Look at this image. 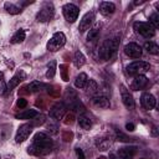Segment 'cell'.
<instances>
[{
    "label": "cell",
    "instance_id": "7a4b0ae2",
    "mask_svg": "<svg viewBox=\"0 0 159 159\" xmlns=\"http://www.w3.org/2000/svg\"><path fill=\"white\" fill-rule=\"evenodd\" d=\"M118 46H119V39L118 37H113V39L106 40L101 45V47L98 50L99 58L103 60V61H108L109 58H112L114 56V53L118 50Z\"/></svg>",
    "mask_w": 159,
    "mask_h": 159
},
{
    "label": "cell",
    "instance_id": "d6986e66",
    "mask_svg": "<svg viewBox=\"0 0 159 159\" xmlns=\"http://www.w3.org/2000/svg\"><path fill=\"white\" fill-rule=\"evenodd\" d=\"M36 116H37V111H35V109H26L24 112H20L15 117L17 119H34Z\"/></svg>",
    "mask_w": 159,
    "mask_h": 159
},
{
    "label": "cell",
    "instance_id": "44dd1931",
    "mask_svg": "<svg viewBox=\"0 0 159 159\" xmlns=\"http://www.w3.org/2000/svg\"><path fill=\"white\" fill-rule=\"evenodd\" d=\"M87 82H88L87 75H86V73H80V75L76 77V80H75V86H76L77 88H84L86 84H87Z\"/></svg>",
    "mask_w": 159,
    "mask_h": 159
},
{
    "label": "cell",
    "instance_id": "4dcf8cb0",
    "mask_svg": "<svg viewBox=\"0 0 159 159\" xmlns=\"http://www.w3.org/2000/svg\"><path fill=\"white\" fill-rule=\"evenodd\" d=\"M7 91V86L5 83V81L2 80V73L0 72V96L5 94V92Z\"/></svg>",
    "mask_w": 159,
    "mask_h": 159
},
{
    "label": "cell",
    "instance_id": "ffe728a7",
    "mask_svg": "<svg viewBox=\"0 0 159 159\" xmlns=\"http://www.w3.org/2000/svg\"><path fill=\"white\" fill-rule=\"evenodd\" d=\"M73 63L77 68L82 67L84 63H86V57L83 56V53L81 51H76L75 52V56H73Z\"/></svg>",
    "mask_w": 159,
    "mask_h": 159
},
{
    "label": "cell",
    "instance_id": "ab89813d",
    "mask_svg": "<svg viewBox=\"0 0 159 159\" xmlns=\"http://www.w3.org/2000/svg\"><path fill=\"white\" fill-rule=\"evenodd\" d=\"M109 159H117V157H116L114 154H111V155H109Z\"/></svg>",
    "mask_w": 159,
    "mask_h": 159
},
{
    "label": "cell",
    "instance_id": "f1b7e54d",
    "mask_svg": "<svg viewBox=\"0 0 159 159\" xmlns=\"http://www.w3.org/2000/svg\"><path fill=\"white\" fill-rule=\"evenodd\" d=\"M149 24L152 25V27H153L154 30L159 26V15H158L157 12H154V14L150 15V17H149Z\"/></svg>",
    "mask_w": 159,
    "mask_h": 159
},
{
    "label": "cell",
    "instance_id": "60d3db41",
    "mask_svg": "<svg viewBox=\"0 0 159 159\" xmlns=\"http://www.w3.org/2000/svg\"><path fill=\"white\" fill-rule=\"evenodd\" d=\"M98 159H106V158H104V157H101V158H98Z\"/></svg>",
    "mask_w": 159,
    "mask_h": 159
},
{
    "label": "cell",
    "instance_id": "f546056e",
    "mask_svg": "<svg viewBox=\"0 0 159 159\" xmlns=\"http://www.w3.org/2000/svg\"><path fill=\"white\" fill-rule=\"evenodd\" d=\"M86 86H87V92H88V93H94V92H97V89H98V86H97V83H96L93 80H89Z\"/></svg>",
    "mask_w": 159,
    "mask_h": 159
},
{
    "label": "cell",
    "instance_id": "9a60e30c",
    "mask_svg": "<svg viewBox=\"0 0 159 159\" xmlns=\"http://www.w3.org/2000/svg\"><path fill=\"white\" fill-rule=\"evenodd\" d=\"M122 102H123V104L129 109V111H132V109H134V107H135V103H134V99H133V96L123 87L122 88Z\"/></svg>",
    "mask_w": 159,
    "mask_h": 159
},
{
    "label": "cell",
    "instance_id": "52a82bcc",
    "mask_svg": "<svg viewBox=\"0 0 159 159\" xmlns=\"http://www.w3.org/2000/svg\"><path fill=\"white\" fill-rule=\"evenodd\" d=\"M62 11H63L65 19L68 22H75L77 20V17H78V14H80L78 7L76 5H73V4H66L62 7Z\"/></svg>",
    "mask_w": 159,
    "mask_h": 159
},
{
    "label": "cell",
    "instance_id": "f35d334b",
    "mask_svg": "<svg viewBox=\"0 0 159 159\" xmlns=\"http://www.w3.org/2000/svg\"><path fill=\"white\" fill-rule=\"evenodd\" d=\"M152 134H153V135H157V128H155V127L153 128V130H152Z\"/></svg>",
    "mask_w": 159,
    "mask_h": 159
},
{
    "label": "cell",
    "instance_id": "484cf974",
    "mask_svg": "<svg viewBox=\"0 0 159 159\" xmlns=\"http://www.w3.org/2000/svg\"><path fill=\"white\" fill-rule=\"evenodd\" d=\"M78 124L83 129H89L92 127V120L88 117H86V116H80L78 117Z\"/></svg>",
    "mask_w": 159,
    "mask_h": 159
},
{
    "label": "cell",
    "instance_id": "3957f363",
    "mask_svg": "<svg viewBox=\"0 0 159 159\" xmlns=\"http://www.w3.org/2000/svg\"><path fill=\"white\" fill-rule=\"evenodd\" d=\"M150 70V65L144 61H134L127 66V73L129 76H140Z\"/></svg>",
    "mask_w": 159,
    "mask_h": 159
},
{
    "label": "cell",
    "instance_id": "e575fe53",
    "mask_svg": "<svg viewBox=\"0 0 159 159\" xmlns=\"http://www.w3.org/2000/svg\"><path fill=\"white\" fill-rule=\"evenodd\" d=\"M26 104H27V102H26L24 98H19V99H17V106H19L20 108H24V107H26Z\"/></svg>",
    "mask_w": 159,
    "mask_h": 159
},
{
    "label": "cell",
    "instance_id": "836d02e7",
    "mask_svg": "<svg viewBox=\"0 0 159 159\" xmlns=\"http://www.w3.org/2000/svg\"><path fill=\"white\" fill-rule=\"evenodd\" d=\"M76 153H77V157H78V159H86V157H84V153H83V150H82L81 148H76Z\"/></svg>",
    "mask_w": 159,
    "mask_h": 159
},
{
    "label": "cell",
    "instance_id": "2e32d148",
    "mask_svg": "<svg viewBox=\"0 0 159 159\" xmlns=\"http://www.w3.org/2000/svg\"><path fill=\"white\" fill-rule=\"evenodd\" d=\"M99 11L103 16H109L116 11V5L109 1H103L99 5Z\"/></svg>",
    "mask_w": 159,
    "mask_h": 159
},
{
    "label": "cell",
    "instance_id": "8992f818",
    "mask_svg": "<svg viewBox=\"0 0 159 159\" xmlns=\"http://www.w3.org/2000/svg\"><path fill=\"white\" fill-rule=\"evenodd\" d=\"M133 27H134V30H135L139 35H142V36H144V37H153L154 34H155V30L152 27V25H150L149 22L137 21V22H134Z\"/></svg>",
    "mask_w": 159,
    "mask_h": 159
},
{
    "label": "cell",
    "instance_id": "4316f807",
    "mask_svg": "<svg viewBox=\"0 0 159 159\" xmlns=\"http://www.w3.org/2000/svg\"><path fill=\"white\" fill-rule=\"evenodd\" d=\"M56 73V61H51L47 65V71H46V77L47 78H53Z\"/></svg>",
    "mask_w": 159,
    "mask_h": 159
},
{
    "label": "cell",
    "instance_id": "ac0fdd59",
    "mask_svg": "<svg viewBox=\"0 0 159 159\" xmlns=\"http://www.w3.org/2000/svg\"><path fill=\"white\" fill-rule=\"evenodd\" d=\"M24 77H25V73H24V72H19V73H16V75L9 81V83H7V91H11L12 88H15V87L22 81Z\"/></svg>",
    "mask_w": 159,
    "mask_h": 159
},
{
    "label": "cell",
    "instance_id": "30bf717a",
    "mask_svg": "<svg viewBox=\"0 0 159 159\" xmlns=\"http://www.w3.org/2000/svg\"><path fill=\"white\" fill-rule=\"evenodd\" d=\"M93 20H94V14H93V12H87V14H84L83 17H82L81 21H80V25H78V30H80V32H84V31H87V30L91 27Z\"/></svg>",
    "mask_w": 159,
    "mask_h": 159
},
{
    "label": "cell",
    "instance_id": "d4e9b609",
    "mask_svg": "<svg viewBox=\"0 0 159 159\" xmlns=\"http://www.w3.org/2000/svg\"><path fill=\"white\" fill-rule=\"evenodd\" d=\"M27 88H29V92L34 93V92H39L42 88H45V84L41 83V82H39V81H32V82H30L27 84Z\"/></svg>",
    "mask_w": 159,
    "mask_h": 159
},
{
    "label": "cell",
    "instance_id": "603a6c76",
    "mask_svg": "<svg viewBox=\"0 0 159 159\" xmlns=\"http://www.w3.org/2000/svg\"><path fill=\"white\" fill-rule=\"evenodd\" d=\"M25 37H26L25 30L20 29V30H17V31L14 34V36L11 37V43H20V42H22V41L25 40Z\"/></svg>",
    "mask_w": 159,
    "mask_h": 159
},
{
    "label": "cell",
    "instance_id": "e0dca14e",
    "mask_svg": "<svg viewBox=\"0 0 159 159\" xmlns=\"http://www.w3.org/2000/svg\"><path fill=\"white\" fill-rule=\"evenodd\" d=\"M92 102H93V104H94L96 107H98V108H108V107L111 106L109 99H108L106 96H96V97H93Z\"/></svg>",
    "mask_w": 159,
    "mask_h": 159
},
{
    "label": "cell",
    "instance_id": "8fae6325",
    "mask_svg": "<svg viewBox=\"0 0 159 159\" xmlns=\"http://www.w3.org/2000/svg\"><path fill=\"white\" fill-rule=\"evenodd\" d=\"M140 103H142L143 108H145V109H153L155 107V104H157V99H155V97L152 93L145 92L140 97Z\"/></svg>",
    "mask_w": 159,
    "mask_h": 159
},
{
    "label": "cell",
    "instance_id": "6da1fadb",
    "mask_svg": "<svg viewBox=\"0 0 159 159\" xmlns=\"http://www.w3.org/2000/svg\"><path fill=\"white\" fill-rule=\"evenodd\" d=\"M52 139L45 133H36L32 139V144L29 147V153L32 155H46L52 149Z\"/></svg>",
    "mask_w": 159,
    "mask_h": 159
},
{
    "label": "cell",
    "instance_id": "d590c367",
    "mask_svg": "<svg viewBox=\"0 0 159 159\" xmlns=\"http://www.w3.org/2000/svg\"><path fill=\"white\" fill-rule=\"evenodd\" d=\"M47 128H48V130H51V133H52V134L57 133V125H56V124H48V125H47Z\"/></svg>",
    "mask_w": 159,
    "mask_h": 159
},
{
    "label": "cell",
    "instance_id": "9c48e42d",
    "mask_svg": "<svg viewBox=\"0 0 159 159\" xmlns=\"http://www.w3.org/2000/svg\"><path fill=\"white\" fill-rule=\"evenodd\" d=\"M124 53L132 58H139L142 56V47L135 42H129L124 46Z\"/></svg>",
    "mask_w": 159,
    "mask_h": 159
},
{
    "label": "cell",
    "instance_id": "8d00e7d4",
    "mask_svg": "<svg viewBox=\"0 0 159 159\" xmlns=\"http://www.w3.org/2000/svg\"><path fill=\"white\" fill-rule=\"evenodd\" d=\"M72 119H73V116H72V114H68V116L66 117V120H65V123H66V124H68V123H72Z\"/></svg>",
    "mask_w": 159,
    "mask_h": 159
},
{
    "label": "cell",
    "instance_id": "83f0119b",
    "mask_svg": "<svg viewBox=\"0 0 159 159\" xmlns=\"http://www.w3.org/2000/svg\"><path fill=\"white\" fill-rule=\"evenodd\" d=\"M98 36H99V30H98V27L96 26V27H93V29L89 30V32H88V35H87V40H88V41H96V40L98 39Z\"/></svg>",
    "mask_w": 159,
    "mask_h": 159
},
{
    "label": "cell",
    "instance_id": "5b68a950",
    "mask_svg": "<svg viewBox=\"0 0 159 159\" xmlns=\"http://www.w3.org/2000/svg\"><path fill=\"white\" fill-rule=\"evenodd\" d=\"M53 14H55L53 5L51 2H45L41 10L39 11V14L36 15V20L39 22H47L53 17Z\"/></svg>",
    "mask_w": 159,
    "mask_h": 159
},
{
    "label": "cell",
    "instance_id": "277c9868",
    "mask_svg": "<svg viewBox=\"0 0 159 159\" xmlns=\"http://www.w3.org/2000/svg\"><path fill=\"white\" fill-rule=\"evenodd\" d=\"M66 43V36L63 32H55L50 41L47 42V50L51 52H56L60 48H62Z\"/></svg>",
    "mask_w": 159,
    "mask_h": 159
},
{
    "label": "cell",
    "instance_id": "74e56055",
    "mask_svg": "<svg viewBox=\"0 0 159 159\" xmlns=\"http://www.w3.org/2000/svg\"><path fill=\"white\" fill-rule=\"evenodd\" d=\"M125 128H127L128 130H133V129H134V125H133L132 123H128V124L125 125Z\"/></svg>",
    "mask_w": 159,
    "mask_h": 159
},
{
    "label": "cell",
    "instance_id": "7c38bea8",
    "mask_svg": "<svg viewBox=\"0 0 159 159\" xmlns=\"http://www.w3.org/2000/svg\"><path fill=\"white\" fill-rule=\"evenodd\" d=\"M66 112V107L63 103H56L51 109H50V117L55 120H60L62 119L63 114Z\"/></svg>",
    "mask_w": 159,
    "mask_h": 159
},
{
    "label": "cell",
    "instance_id": "cb8c5ba5",
    "mask_svg": "<svg viewBox=\"0 0 159 159\" xmlns=\"http://www.w3.org/2000/svg\"><path fill=\"white\" fill-rule=\"evenodd\" d=\"M5 10L9 12V14H11V15H17V14H20L21 12V7H19L17 5H15V4H12V2H5Z\"/></svg>",
    "mask_w": 159,
    "mask_h": 159
},
{
    "label": "cell",
    "instance_id": "7402d4cb",
    "mask_svg": "<svg viewBox=\"0 0 159 159\" xmlns=\"http://www.w3.org/2000/svg\"><path fill=\"white\" fill-rule=\"evenodd\" d=\"M144 48L147 50L148 53H152V55H158L159 53V46L153 41H147L144 43Z\"/></svg>",
    "mask_w": 159,
    "mask_h": 159
},
{
    "label": "cell",
    "instance_id": "ba28073f",
    "mask_svg": "<svg viewBox=\"0 0 159 159\" xmlns=\"http://www.w3.org/2000/svg\"><path fill=\"white\" fill-rule=\"evenodd\" d=\"M31 132H32V125L31 124L25 123V124L20 125L19 129H17V132H16V135H15V142L16 143L25 142L29 138V135L31 134Z\"/></svg>",
    "mask_w": 159,
    "mask_h": 159
},
{
    "label": "cell",
    "instance_id": "4fadbf2b",
    "mask_svg": "<svg viewBox=\"0 0 159 159\" xmlns=\"http://www.w3.org/2000/svg\"><path fill=\"white\" fill-rule=\"evenodd\" d=\"M148 84V78L144 76V75H140V76H135L132 84H130V88L133 91H139V89H143L145 86Z\"/></svg>",
    "mask_w": 159,
    "mask_h": 159
},
{
    "label": "cell",
    "instance_id": "1f68e13d",
    "mask_svg": "<svg viewBox=\"0 0 159 159\" xmlns=\"http://www.w3.org/2000/svg\"><path fill=\"white\" fill-rule=\"evenodd\" d=\"M98 147H99L101 150H107V149L111 147V142H109L108 139H103V140L98 144Z\"/></svg>",
    "mask_w": 159,
    "mask_h": 159
},
{
    "label": "cell",
    "instance_id": "d6a6232c",
    "mask_svg": "<svg viewBox=\"0 0 159 159\" xmlns=\"http://www.w3.org/2000/svg\"><path fill=\"white\" fill-rule=\"evenodd\" d=\"M117 138H118V140H122V142H129L130 140V138H128L127 135H124L120 132H117Z\"/></svg>",
    "mask_w": 159,
    "mask_h": 159
},
{
    "label": "cell",
    "instance_id": "5bb4252c",
    "mask_svg": "<svg viewBox=\"0 0 159 159\" xmlns=\"http://www.w3.org/2000/svg\"><path fill=\"white\" fill-rule=\"evenodd\" d=\"M137 147H123L118 150V159H133Z\"/></svg>",
    "mask_w": 159,
    "mask_h": 159
}]
</instances>
